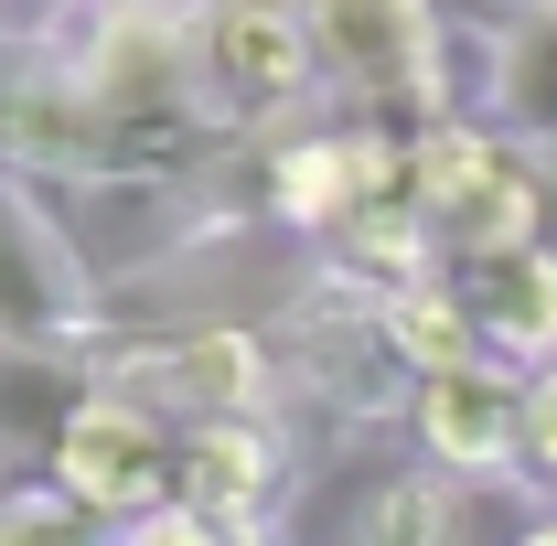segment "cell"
I'll return each mask as SVG.
<instances>
[{"label": "cell", "instance_id": "cell-1", "mask_svg": "<svg viewBox=\"0 0 557 546\" xmlns=\"http://www.w3.org/2000/svg\"><path fill=\"white\" fill-rule=\"evenodd\" d=\"M300 11H311L322 75L344 86L354 119H375V129L450 119V33L429 0H300Z\"/></svg>", "mask_w": 557, "mask_h": 546}, {"label": "cell", "instance_id": "cell-2", "mask_svg": "<svg viewBox=\"0 0 557 546\" xmlns=\"http://www.w3.org/2000/svg\"><path fill=\"white\" fill-rule=\"evenodd\" d=\"M108 333V300L75 258V236L54 225L44 183L0 161V353L22 364H75Z\"/></svg>", "mask_w": 557, "mask_h": 546}, {"label": "cell", "instance_id": "cell-3", "mask_svg": "<svg viewBox=\"0 0 557 546\" xmlns=\"http://www.w3.org/2000/svg\"><path fill=\"white\" fill-rule=\"evenodd\" d=\"M194 44H205V97L225 119V139L289 129L333 86L300 0H194Z\"/></svg>", "mask_w": 557, "mask_h": 546}, {"label": "cell", "instance_id": "cell-4", "mask_svg": "<svg viewBox=\"0 0 557 546\" xmlns=\"http://www.w3.org/2000/svg\"><path fill=\"white\" fill-rule=\"evenodd\" d=\"M278 364L247 322H194L161 343H97V386H119L161 418H269L278 408Z\"/></svg>", "mask_w": 557, "mask_h": 546}, {"label": "cell", "instance_id": "cell-5", "mask_svg": "<svg viewBox=\"0 0 557 546\" xmlns=\"http://www.w3.org/2000/svg\"><path fill=\"white\" fill-rule=\"evenodd\" d=\"M172 461H183V418L139 408L119 386H97L86 375V397L54 418V439H44V482H65L75 504H97V514H150V504H172Z\"/></svg>", "mask_w": 557, "mask_h": 546}, {"label": "cell", "instance_id": "cell-6", "mask_svg": "<svg viewBox=\"0 0 557 546\" xmlns=\"http://www.w3.org/2000/svg\"><path fill=\"white\" fill-rule=\"evenodd\" d=\"M408 439L450 482H525V364H450L408 386Z\"/></svg>", "mask_w": 557, "mask_h": 546}, {"label": "cell", "instance_id": "cell-7", "mask_svg": "<svg viewBox=\"0 0 557 546\" xmlns=\"http://www.w3.org/2000/svg\"><path fill=\"white\" fill-rule=\"evenodd\" d=\"M289 493V450L269 418H183V461H172V504H194L214 525L258 536Z\"/></svg>", "mask_w": 557, "mask_h": 546}, {"label": "cell", "instance_id": "cell-8", "mask_svg": "<svg viewBox=\"0 0 557 546\" xmlns=\"http://www.w3.org/2000/svg\"><path fill=\"white\" fill-rule=\"evenodd\" d=\"M258 214L289 225V236H344L364 214V139L344 129H289V139H258Z\"/></svg>", "mask_w": 557, "mask_h": 546}, {"label": "cell", "instance_id": "cell-9", "mask_svg": "<svg viewBox=\"0 0 557 546\" xmlns=\"http://www.w3.org/2000/svg\"><path fill=\"white\" fill-rule=\"evenodd\" d=\"M429 236H440V269H450V258H493V247H536V236H557V161L504 139L483 172L429 214Z\"/></svg>", "mask_w": 557, "mask_h": 546}, {"label": "cell", "instance_id": "cell-10", "mask_svg": "<svg viewBox=\"0 0 557 546\" xmlns=\"http://www.w3.org/2000/svg\"><path fill=\"white\" fill-rule=\"evenodd\" d=\"M450 289L472 300V322H483V343L504 364H557V236L450 258Z\"/></svg>", "mask_w": 557, "mask_h": 546}, {"label": "cell", "instance_id": "cell-11", "mask_svg": "<svg viewBox=\"0 0 557 546\" xmlns=\"http://www.w3.org/2000/svg\"><path fill=\"white\" fill-rule=\"evenodd\" d=\"M483 97L515 139H536L557 161V0H515L483 44Z\"/></svg>", "mask_w": 557, "mask_h": 546}, {"label": "cell", "instance_id": "cell-12", "mask_svg": "<svg viewBox=\"0 0 557 546\" xmlns=\"http://www.w3.org/2000/svg\"><path fill=\"white\" fill-rule=\"evenodd\" d=\"M375 322H386V343H397L408 375H450V364H483V353H493L483 322H472V300L450 289V269L408 278V289H375Z\"/></svg>", "mask_w": 557, "mask_h": 546}, {"label": "cell", "instance_id": "cell-13", "mask_svg": "<svg viewBox=\"0 0 557 546\" xmlns=\"http://www.w3.org/2000/svg\"><path fill=\"white\" fill-rule=\"evenodd\" d=\"M354 546H472V493L429 461H408L354 504Z\"/></svg>", "mask_w": 557, "mask_h": 546}, {"label": "cell", "instance_id": "cell-14", "mask_svg": "<svg viewBox=\"0 0 557 546\" xmlns=\"http://www.w3.org/2000/svg\"><path fill=\"white\" fill-rule=\"evenodd\" d=\"M333 269L354 289H408V278H440V236H429V214L418 204H364L333 236Z\"/></svg>", "mask_w": 557, "mask_h": 546}, {"label": "cell", "instance_id": "cell-15", "mask_svg": "<svg viewBox=\"0 0 557 546\" xmlns=\"http://www.w3.org/2000/svg\"><path fill=\"white\" fill-rule=\"evenodd\" d=\"M493 150H504V139H493L483 119H429V129H408V204L440 214V204H450V194L493 161Z\"/></svg>", "mask_w": 557, "mask_h": 546}, {"label": "cell", "instance_id": "cell-16", "mask_svg": "<svg viewBox=\"0 0 557 546\" xmlns=\"http://www.w3.org/2000/svg\"><path fill=\"white\" fill-rule=\"evenodd\" d=\"M0 546H119V514L75 504L65 482H22L0 493Z\"/></svg>", "mask_w": 557, "mask_h": 546}, {"label": "cell", "instance_id": "cell-17", "mask_svg": "<svg viewBox=\"0 0 557 546\" xmlns=\"http://www.w3.org/2000/svg\"><path fill=\"white\" fill-rule=\"evenodd\" d=\"M525 493H557V364H525Z\"/></svg>", "mask_w": 557, "mask_h": 546}, {"label": "cell", "instance_id": "cell-18", "mask_svg": "<svg viewBox=\"0 0 557 546\" xmlns=\"http://www.w3.org/2000/svg\"><path fill=\"white\" fill-rule=\"evenodd\" d=\"M119 546H258V536L214 525V514H194V504H150V514H129V525H119Z\"/></svg>", "mask_w": 557, "mask_h": 546}, {"label": "cell", "instance_id": "cell-19", "mask_svg": "<svg viewBox=\"0 0 557 546\" xmlns=\"http://www.w3.org/2000/svg\"><path fill=\"white\" fill-rule=\"evenodd\" d=\"M86 11H194V0H86Z\"/></svg>", "mask_w": 557, "mask_h": 546}, {"label": "cell", "instance_id": "cell-20", "mask_svg": "<svg viewBox=\"0 0 557 546\" xmlns=\"http://www.w3.org/2000/svg\"><path fill=\"white\" fill-rule=\"evenodd\" d=\"M0 11H22V22H44V11H75V0H0Z\"/></svg>", "mask_w": 557, "mask_h": 546}, {"label": "cell", "instance_id": "cell-21", "mask_svg": "<svg viewBox=\"0 0 557 546\" xmlns=\"http://www.w3.org/2000/svg\"><path fill=\"white\" fill-rule=\"evenodd\" d=\"M515 546H557V514H536V525H525V536H515Z\"/></svg>", "mask_w": 557, "mask_h": 546}]
</instances>
